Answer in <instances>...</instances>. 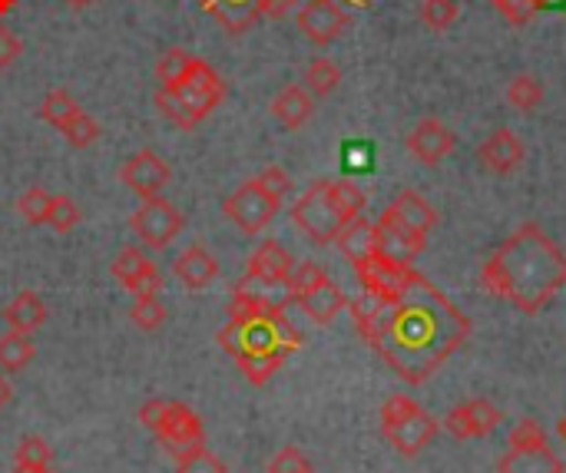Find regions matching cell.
<instances>
[{
  "label": "cell",
  "instance_id": "cell-34",
  "mask_svg": "<svg viewBox=\"0 0 566 473\" xmlns=\"http://www.w3.org/2000/svg\"><path fill=\"white\" fill-rule=\"evenodd\" d=\"M176 473H229V471H226V464H222L212 451H206V444H199V448H192V451H186V454H179V458H176Z\"/></svg>",
  "mask_w": 566,
  "mask_h": 473
},
{
  "label": "cell",
  "instance_id": "cell-44",
  "mask_svg": "<svg viewBox=\"0 0 566 473\" xmlns=\"http://www.w3.org/2000/svg\"><path fill=\"white\" fill-rule=\"evenodd\" d=\"M269 473H312V464H308V458L298 448H282L269 461Z\"/></svg>",
  "mask_w": 566,
  "mask_h": 473
},
{
  "label": "cell",
  "instance_id": "cell-3",
  "mask_svg": "<svg viewBox=\"0 0 566 473\" xmlns=\"http://www.w3.org/2000/svg\"><path fill=\"white\" fill-rule=\"evenodd\" d=\"M438 431L441 424L408 395H391L381 404V434L405 458H418L438 438Z\"/></svg>",
  "mask_w": 566,
  "mask_h": 473
},
{
  "label": "cell",
  "instance_id": "cell-25",
  "mask_svg": "<svg viewBox=\"0 0 566 473\" xmlns=\"http://www.w3.org/2000/svg\"><path fill=\"white\" fill-rule=\"evenodd\" d=\"M33 358H36V345L30 341V335H20V332L0 335V371H20Z\"/></svg>",
  "mask_w": 566,
  "mask_h": 473
},
{
  "label": "cell",
  "instance_id": "cell-42",
  "mask_svg": "<svg viewBox=\"0 0 566 473\" xmlns=\"http://www.w3.org/2000/svg\"><path fill=\"white\" fill-rule=\"evenodd\" d=\"M156 109L172 123V126H179V129H192L196 123H192V116L179 106V99L172 96V93H166L163 86L156 90Z\"/></svg>",
  "mask_w": 566,
  "mask_h": 473
},
{
  "label": "cell",
  "instance_id": "cell-11",
  "mask_svg": "<svg viewBox=\"0 0 566 473\" xmlns=\"http://www.w3.org/2000/svg\"><path fill=\"white\" fill-rule=\"evenodd\" d=\"M156 441H159L172 458H179V454H186V451L206 444V428H202V421H199V414H196L192 408H186L182 401H169L166 418H163V424H159V431H156Z\"/></svg>",
  "mask_w": 566,
  "mask_h": 473
},
{
  "label": "cell",
  "instance_id": "cell-51",
  "mask_svg": "<svg viewBox=\"0 0 566 473\" xmlns=\"http://www.w3.org/2000/svg\"><path fill=\"white\" fill-rule=\"evenodd\" d=\"M66 7H73V10H83V7H90L93 0H63Z\"/></svg>",
  "mask_w": 566,
  "mask_h": 473
},
{
  "label": "cell",
  "instance_id": "cell-33",
  "mask_svg": "<svg viewBox=\"0 0 566 473\" xmlns=\"http://www.w3.org/2000/svg\"><path fill=\"white\" fill-rule=\"evenodd\" d=\"M328 278V272L318 265V262H298L295 269H292V275L285 278V292H289V302L295 298V295H302V292H312L315 285H322Z\"/></svg>",
  "mask_w": 566,
  "mask_h": 473
},
{
  "label": "cell",
  "instance_id": "cell-40",
  "mask_svg": "<svg viewBox=\"0 0 566 473\" xmlns=\"http://www.w3.org/2000/svg\"><path fill=\"white\" fill-rule=\"evenodd\" d=\"M126 288H129L133 298H159V292H163V275H159V269L149 262Z\"/></svg>",
  "mask_w": 566,
  "mask_h": 473
},
{
  "label": "cell",
  "instance_id": "cell-38",
  "mask_svg": "<svg viewBox=\"0 0 566 473\" xmlns=\"http://www.w3.org/2000/svg\"><path fill=\"white\" fill-rule=\"evenodd\" d=\"M494 7L511 27H527L541 13L544 0H494Z\"/></svg>",
  "mask_w": 566,
  "mask_h": 473
},
{
  "label": "cell",
  "instance_id": "cell-12",
  "mask_svg": "<svg viewBox=\"0 0 566 473\" xmlns=\"http://www.w3.org/2000/svg\"><path fill=\"white\" fill-rule=\"evenodd\" d=\"M352 23V13L338 3V0H308L298 10V30L315 43V46H328L335 43L345 27Z\"/></svg>",
  "mask_w": 566,
  "mask_h": 473
},
{
  "label": "cell",
  "instance_id": "cell-1",
  "mask_svg": "<svg viewBox=\"0 0 566 473\" xmlns=\"http://www.w3.org/2000/svg\"><path fill=\"white\" fill-rule=\"evenodd\" d=\"M348 312L365 345L405 385L431 381L438 368L471 338V318L421 272L398 298L385 302L361 292L348 302Z\"/></svg>",
  "mask_w": 566,
  "mask_h": 473
},
{
  "label": "cell",
  "instance_id": "cell-14",
  "mask_svg": "<svg viewBox=\"0 0 566 473\" xmlns=\"http://www.w3.org/2000/svg\"><path fill=\"white\" fill-rule=\"evenodd\" d=\"M458 146V136L451 133L448 123H441L438 116L421 119L411 133H408V153L424 162V166H438L441 159H448Z\"/></svg>",
  "mask_w": 566,
  "mask_h": 473
},
{
  "label": "cell",
  "instance_id": "cell-52",
  "mask_svg": "<svg viewBox=\"0 0 566 473\" xmlns=\"http://www.w3.org/2000/svg\"><path fill=\"white\" fill-rule=\"evenodd\" d=\"M13 7H17V0H0V17H3V13H10Z\"/></svg>",
  "mask_w": 566,
  "mask_h": 473
},
{
  "label": "cell",
  "instance_id": "cell-49",
  "mask_svg": "<svg viewBox=\"0 0 566 473\" xmlns=\"http://www.w3.org/2000/svg\"><path fill=\"white\" fill-rule=\"evenodd\" d=\"M10 401H13V388H10V381H7V378L0 375V411H3V408H7Z\"/></svg>",
  "mask_w": 566,
  "mask_h": 473
},
{
  "label": "cell",
  "instance_id": "cell-7",
  "mask_svg": "<svg viewBox=\"0 0 566 473\" xmlns=\"http://www.w3.org/2000/svg\"><path fill=\"white\" fill-rule=\"evenodd\" d=\"M182 225H186L182 212H179L169 199H163V196L143 199L139 209H136L133 219H129L133 235H136L146 249H153V252L169 249V245L176 242V235L182 232Z\"/></svg>",
  "mask_w": 566,
  "mask_h": 473
},
{
  "label": "cell",
  "instance_id": "cell-43",
  "mask_svg": "<svg viewBox=\"0 0 566 473\" xmlns=\"http://www.w3.org/2000/svg\"><path fill=\"white\" fill-rule=\"evenodd\" d=\"M50 448L43 438H23L17 444V464H30V467H46L50 464Z\"/></svg>",
  "mask_w": 566,
  "mask_h": 473
},
{
  "label": "cell",
  "instance_id": "cell-37",
  "mask_svg": "<svg viewBox=\"0 0 566 473\" xmlns=\"http://www.w3.org/2000/svg\"><path fill=\"white\" fill-rule=\"evenodd\" d=\"M129 318L139 332H159L166 322V308L159 298H136V305L129 308Z\"/></svg>",
  "mask_w": 566,
  "mask_h": 473
},
{
  "label": "cell",
  "instance_id": "cell-39",
  "mask_svg": "<svg viewBox=\"0 0 566 473\" xmlns=\"http://www.w3.org/2000/svg\"><path fill=\"white\" fill-rule=\"evenodd\" d=\"M421 20L431 27V30H448L454 20H458V3L454 0H424L421 3Z\"/></svg>",
  "mask_w": 566,
  "mask_h": 473
},
{
  "label": "cell",
  "instance_id": "cell-35",
  "mask_svg": "<svg viewBox=\"0 0 566 473\" xmlns=\"http://www.w3.org/2000/svg\"><path fill=\"white\" fill-rule=\"evenodd\" d=\"M80 206L70 199V196H53V202H50V216H46V225L53 229V232H73L76 225H80Z\"/></svg>",
  "mask_w": 566,
  "mask_h": 473
},
{
  "label": "cell",
  "instance_id": "cell-19",
  "mask_svg": "<svg viewBox=\"0 0 566 473\" xmlns=\"http://www.w3.org/2000/svg\"><path fill=\"white\" fill-rule=\"evenodd\" d=\"M269 109H272V116H275L285 129H302V126L312 119V113H315V96H312L305 86L289 83V86L279 90V96L272 99Z\"/></svg>",
  "mask_w": 566,
  "mask_h": 473
},
{
  "label": "cell",
  "instance_id": "cell-28",
  "mask_svg": "<svg viewBox=\"0 0 566 473\" xmlns=\"http://www.w3.org/2000/svg\"><path fill=\"white\" fill-rule=\"evenodd\" d=\"M328 192H332V202L338 206V212L345 216V222L358 219L368 206V196L361 192V186H355L348 179H328Z\"/></svg>",
  "mask_w": 566,
  "mask_h": 473
},
{
  "label": "cell",
  "instance_id": "cell-31",
  "mask_svg": "<svg viewBox=\"0 0 566 473\" xmlns=\"http://www.w3.org/2000/svg\"><path fill=\"white\" fill-rule=\"evenodd\" d=\"M80 109V103L66 93V90H50L40 103V116L43 123H50L53 129H63V123Z\"/></svg>",
  "mask_w": 566,
  "mask_h": 473
},
{
  "label": "cell",
  "instance_id": "cell-15",
  "mask_svg": "<svg viewBox=\"0 0 566 473\" xmlns=\"http://www.w3.org/2000/svg\"><path fill=\"white\" fill-rule=\"evenodd\" d=\"M292 269H295L292 255H289L275 239H265V242L249 255L245 282L262 285V288H275V285H285V278L292 275Z\"/></svg>",
  "mask_w": 566,
  "mask_h": 473
},
{
  "label": "cell",
  "instance_id": "cell-46",
  "mask_svg": "<svg viewBox=\"0 0 566 473\" xmlns=\"http://www.w3.org/2000/svg\"><path fill=\"white\" fill-rule=\"evenodd\" d=\"M20 53H23V43H20V36H17L10 27H3V23H0V70L13 66Z\"/></svg>",
  "mask_w": 566,
  "mask_h": 473
},
{
  "label": "cell",
  "instance_id": "cell-4",
  "mask_svg": "<svg viewBox=\"0 0 566 473\" xmlns=\"http://www.w3.org/2000/svg\"><path fill=\"white\" fill-rule=\"evenodd\" d=\"M292 222L305 232L308 242L315 245H332L338 239V232L348 225L345 216L338 212V206L332 202L328 192V179H318L308 186V192L292 206Z\"/></svg>",
  "mask_w": 566,
  "mask_h": 473
},
{
  "label": "cell",
  "instance_id": "cell-20",
  "mask_svg": "<svg viewBox=\"0 0 566 473\" xmlns=\"http://www.w3.org/2000/svg\"><path fill=\"white\" fill-rule=\"evenodd\" d=\"M172 272H176V278H179L186 288H196V292H199V288H206V285L219 275V262H216V255L206 252L202 245H189L186 252L176 255Z\"/></svg>",
  "mask_w": 566,
  "mask_h": 473
},
{
  "label": "cell",
  "instance_id": "cell-48",
  "mask_svg": "<svg viewBox=\"0 0 566 473\" xmlns=\"http://www.w3.org/2000/svg\"><path fill=\"white\" fill-rule=\"evenodd\" d=\"M219 345H222L232 358H239V355H242V322H232V318H229V325L219 332Z\"/></svg>",
  "mask_w": 566,
  "mask_h": 473
},
{
  "label": "cell",
  "instance_id": "cell-18",
  "mask_svg": "<svg viewBox=\"0 0 566 473\" xmlns=\"http://www.w3.org/2000/svg\"><path fill=\"white\" fill-rule=\"evenodd\" d=\"M315 325H332L345 308H348V298H345V292L332 282V278H325L322 285H315L312 292H302V295H295L292 298Z\"/></svg>",
  "mask_w": 566,
  "mask_h": 473
},
{
  "label": "cell",
  "instance_id": "cell-41",
  "mask_svg": "<svg viewBox=\"0 0 566 473\" xmlns=\"http://www.w3.org/2000/svg\"><path fill=\"white\" fill-rule=\"evenodd\" d=\"M541 444H551V441L534 418H524L511 428V448H541Z\"/></svg>",
  "mask_w": 566,
  "mask_h": 473
},
{
  "label": "cell",
  "instance_id": "cell-10",
  "mask_svg": "<svg viewBox=\"0 0 566 473\" xmlns=\"http://www.w3.org/2000/svg\"><path fill=\"white\" fill-rule=\"evenodd\" d=\"M501 421H504V414L488 398H471V401L451 408L448 418L441 421V428L448 434H454L458 441H481V438L494 434Z\"/></svg>",
  "mask_w": 566,
  "mask_h": 473
},
{
  "label": "cell",
  "instance_id": "cell-13",
  "mask_svg": "<svg viewBox=\"0 0 566 473\" xmlns=\"http://www.w3.org/2000/svg\"><path fill=\"white\" fill-rule=\"evenodd\" d=\"M428 239L405 229L401 222H395L388 212H381V219L375 222V252L388 262H398V265H415V259L424 252Z\"/></svg>",
  "mask_w": 566,
  "mask_h": 473
},
{
  "label": "cell",
  "instance_id": "cell-5",
  "mask_svg": "<svg viewBox=\"0 0 566 473\" xmlns=\"http://www.w3.org/2000/svg\"><path fill=\"white\" fill-rule=\"evenodd\" d=\"M166 93H172L179 99V106L192 116V123L199 126L222 99H226V80L219 76V70H212L206 60L192 56L189 70L182 73V80L176 86H169Z\"/></svg>",
  "mask_w": 566,
  "mask_h": 473
},
{
  "label": "cell",
  "instance_id": "cell-17",
  "mask_svg": "<svg viewBox=\"0 0 566 473\" xmlns=\"http://www.w3.org/2000/svg\"><path fill=\"white\" fill-rule=\"evenodd\" d=\"M395 222H401L405 229H411V232H418V235H431V229L438 225V212H434V206L421 196V192H415V189H405V192H398L395 196V202L385 209Z\"/></svg>",
  "mask_w": 566,
  "mask_h": 473
},
{
  "label": "cell",
  "instance_id": "cell-32",
  "mask_svg": "<svg viewBox=\"0 0 566 473\" xmlns=\"http://www.w3.org/2000/svg\"><path fill=\"white\" fill-rule=\"evenodd\" d=\"M189 63H192V53H186L182 46H169V50L159 56V63H156V80H159V86H163V90L176 86V83L182 80V73L189 70Z\"/></svg>",
  "mask_w": 566,
  "mask_h": 473
},
{
  "label": "cell",
  "instance_id": "cell-24",
  "mask_svg": "<svg viewBox=\"0 0 566 473\" xmlns=\"http://www.w3.org/2000/svg\"><path fill=\"white\" fill-rule=\"evenodd\" d=\"M289 361V351H265V355H239L235 365L242 371V378L255 388H262L265 381H272V375Z\"/></svg>",
  "mask_w": 566,
  "mask_h": 473
},
{
  "label": "cell",
  "instance_id": "cell-16",
  "mask_svg": "<svg viewBox=\"0 0 566 473\" xmlns=\"http://www.w3.org/2000/svg\"><path fill=\"white\" fill-rule=\"evenodd\" d=\"M478 159H481V166H484L488 172H494V176H511V172H517L521 162H524V143H521L517 133H511V129H494V133L481 143Z\"/></svg>",
  "mask_w": 566,
  "mask_h": 473
},
{
  "label": "cell",
  "instance_id": "cell-21",
  "mask_svg": "<svg viewBox=\"0 0 566 473\" xmlns=\"http://www.w3.org/2000/svg\"><path fill=\"white\" fill-rule=\"evenodd\" d=\"M501 473H564V461L557 458V451H551V444L541 448H511L501 464Z\"/></svg>",
  "mask_w": 566,
  "mask_h": 473
},
{
  "label": "cell",
  "instance_id": "cell-36",
  "mask_svg": "<svg viewBox=\"0 0 566 473\" xmlns=\"http://www.w3.org/2000/svg\"><path fill=\"white\" fill-rule=\"evenodd\" d=\"M146 265H149L146 252H143V249H136V245H126V249H119V255L113 259V278H116V282H123V285H129V282H133Z\"/></svg>",
  "mask_w": 566,
  "mask_h": 473
},
{
  "label": "cell",
  "instance_id": "cell-53",
  "mask_svg": "<svg viewBox=\"0 0 566 473\" xmlns=\"http://www.w3.org/2000/svg\"><path fill=\"white\" fill-rule=\"evenodd\" d=\"M557 434H560V441H564V444H566V414H564V418H560V424H557Z\"/></svg>",
  "mask_w": 566,
  "mask_h": 473
},
{
  "label": "cell",
  "instance_id": "cell-8",
  "mask_svg": "<svg viewBox=\"0 0 566 473\" xmlns=\"http://www.w3.org/2000/svg\"><path fill=\"white\" fill-rule=\"evenodd\" d=\"M169 179H172V169H169V162L156 149H139V153H133L119 166V182L129 192H136L139 199L163 196V189L169 186Z\"/></svg>",
  "mask_w": 566,
  "mask_h": 473
},
{
  "label": "cell",
  "instance_id": "cell-2",
  "mask_svg": "<svg viewBox=\"0 0 566 473\" xmlns=\"http://www.w3.org/2000/svg\"><path fill=\"white\" fill-rule=\"evenodd\" d=\"M481 285L517 312L541 315L566 285V252L537 222H524L488 259Z\"/></svg>",
  "mask_w": 566,
  "mask_h": 473
},
{
  "label": "cell",
  "instance_id": "cell-29",
  "mask_svg": "<svg viewBox=\"0 0 566 473\" xmlns=\"http://www.w3.org/2000/svg\"><path fill=\"white\" fill-rule=\"evenodd\" d=\"M63 136H66V143L70 146H76V149H90L96 139H99V123L80 106L66 123H63V129H60Z\"/></svg>",
  "mask_w": 566,
  "mask_h": 473
},
{
  "label": "cell",
  "instance_id": "cell-50",
  "mask_svg": "<svg viewBox=\"0 0 566 473\" xmlns=\"http://www.w3.org/2000/svg\"><path fill=\"white\" fill-rule=\"evenodd\" d=\"M13 473H53V471H50V464H46V467H30V464H17V467H13Z\"/></svg>",
  "mask_w": 566,
  "mask_h": 473
},
{
  "label": "cell",
  "instance_id": "cell-23",
  "mask_svg": "<svg viewBox=\"0 0 566 473\" xmlns=\"http://www.w3.org/2000/svg\"><path fill=\"white\" fill-rule=\"evenodd\" d=\"M335 245L342 249V255H345L352 265H361L368 255H375V222H368L365 216L352 219V222L338 232Z\"/></svg>",
  "mask_w": 566,
  "mask_h": 473
},
{
  "label": "cell",
  "instance_id": "cell-27",
  "mask_svg": "<svg viewBox=\"0 0 566 473\" xmlns=\"http://www.w3.org/2000/svg\"><path fill=\"white\" fill-rule=\"evenodd\" d=\"M507 103L521 113H534L544 103V83L534 73H517L507 86Z\"/></svg>",
  "mask_w": 566,
  "mask_h": 473
},
{
  "label": "cell",
  "instance_id": "cell-26",
  "mask_svg": "<svg viewBox=\"0 0 566 473\" xmlns=\"http://www.w3.org/2000/svg\"><path fill=\"white\" fill-rule=\"evenodd\" d=\"M338 83H342V66L335 60L318 56V60L308 63V70H305V90L312 96H318V99L322 96H332L338 90Z\"/></svg>",
  "mask_w": 566,
  "mask_h": 473
},
{
  "label": "cell",
  "instance_id": "cell-30",
  "mask_svg": "<svg viewBox=\"0 0 566 473\" xmlns=\"http://www.w3.org/2000/svg\"><path fill=\"white\" fill-rule=\"evenodd\" d=\"M50 202L53 196L43 189V186H30L20 199H17V212L27 225H46V216H50Z\"/></svg>",
  "mask_w": 566,
  "mask_h": 473
},
{
  "label": "cell",
  "instance_id": "cell-22",
  "mask_svg": "<svg viewBox=\"0 0 566 473\" xmlns=\"http://www.w3.org/2000/svg\"><path fill=\"white\" fill-rule=\"evenodd\" d=\"M3 322L10 325V332L20 335H33L36 328L46 325V305L36 292H20L7 308H3Z\"/></svg>",
  "mask_w": 566,
  "mask_h": 473
},
{
  "label": "cell",
  "instance_id": "cell-45",
  "mask_svg": "<svg viewBox=\"0 0 566 473\" xmlns=\"http://www.w3.org/2000/svg\"><path fill=\"white\" fill-rule=\"evenodd\" d=\"M255 179H259L269 192H275L279 199H285V196L292 192V176H289L282 166H265Z\"/></svg>",
  "mask_w": 566,
  "mask_h": 473
},
{
  "label": "cell",
  "instance_id": "cell-47",
  "mask_svg": "<svg viewBox=\"0 0 566 473\" xmlns=\"http://www.w3.org/2000/svg\"><path fill=\"white\" fill-rule=\"evenodd\" d=\"M166 408H169V401H163V398H149L143 408H139V424L146 428V431H159V424H163V418H166Z\"/></svg>",
  "mask_w": 566,
  "mask_h": 473
},
{
  "label": "cell",
  "instance_id": "cell-6",
  "mask_svg": "<svg viewBox=\"0 0 566 473\" xmlns=\"http://www.w3.org/2000/svg\"><path fill=\"white\" fill-rule=\"evenodd\" d=\"M282 209V199L275 192H269L259 179H249L242 182L226 202H222V216L242 229L245 235H259L272 225V219L279 216Z\"/></svg>",
  "mask_w": 566,
  "mask_h": 473
},
{
  "label": "cell",
  "instance_id": "cell-9",
  "mask_svg": "<svg viewBox=\"0 0 566 473\" xmlns=\"http://www.w3.org/2000/svg\"><path fill=\"white\" fill-rule=\"evenodd\" d=\"M355 275H358V282H361V292H371V295L391 302V298H398V295L411 285V278L418 275V269H415V265L388 262V259H381V255L375 252V255H368L361 265H355Z\"/></svg>",
  "mask_w": 566,
  "mask_h": 473
}]
</instances>
